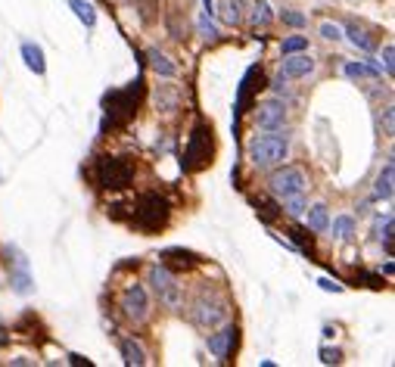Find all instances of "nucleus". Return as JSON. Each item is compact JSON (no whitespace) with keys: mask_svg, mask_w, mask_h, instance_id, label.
Returning <instances> with one entry per match:
<instances>
[{"mask_svg":"<svg viewBox=\"0 0 395 367\" xmlns=\"http://www.w3.org/2000/svg\"><path fill=\"white\" fill-rule=\"evenodd\" d=\"M249 162L255 168H274V165H283V159L289 156V138L287 134H262V138H252L249 140Z\"/></svg>","mask_w":395,"mask_h":367,"instance_id":"nucleus-1","label":"nucleus"},{"mask_svg":"<svg viewBox=\"0 0 395 367\" xmlns=\"http://www.w3.org/2000/svg\"><path fill=\"white\" fill-rule=\"evenodd\" d=\"M190 318L200 330H215L227 321V305L221 302V299L209 296V293H200L190 305Z\"/></svg>","mask_w":395,"mask_h":367,"instance_id":"nucleus-2","label":"nucleus"},{"mask_svg":"<svg viewBox=\"0 0 395 367\" xmlns=\"http://www.w3.org/2000/svg\"><path fill=\"white\" fill-rule=\"evenodd\" d=\"M168 218H171L168 200H162L159 193L140 196V202H137V212H134V221H137V224H140L143 230H159V227H165Z\"/></svg>","mask_w":395,"mask_h":367,"instance_id":"nucleus-3","label":"nucleus"},{"mask_svg":"<svg viewBox=\"0 0 395 367\" xmlns=\"http://www.w3.org/2000/svg\"><path fill=\"white\" fill-rule=\"evenodd\" d=\"M150 284H153V289H156L159 302L165 305L168 311H178L184 305V293H181V286H178V277L171 274V268H165V264H153Z\"/></svg>","mask_w":395,"mask_h":367,"instance_id":"nucleus-4","label":"nucleus"},{"mask_svg":"<svg viewBox=\"0 0 395 367\" xmlns=\"http://www.w3.org/2000/svg\"><path fill=\"white\" fill-rule=\"evenodd\" d=\"M97 181L100 187H109V190H122L134 181V165L125 156H103L97 165Z\"/></svg>","mask_w":395,"mask_h":367,"instance_id":"nucleus-5","label":"nucleus"},{"mask_svg":"<svg viewBox=\"0 0 395 367\" xmlns=\"http://www.w3.org/2000/svg\"><path fill=\"white\" fill-rule=\"evenodd\" d=\"M209 162H212V128L196 125L190 134V143H187V153H184V168L187 172H200Z\"/></svg>","mask_w":395,"mask_h":367,"instance_id":"nucleus-6","label":"nucleus"},{"mask_svg":"<svg viewBox=\"0 0 395 367\" xmlns=\"http://www.w3.org/2000/svg\"><path fill=\"white\" fill-rule=\"evenodd\" d=\"M143 81H134V88L128 91H113L103 97V106H106V115H109V125H125L128 118L137 113V91H140Z\"/></svg>","mask_w":395,"mask_h":367,"instance_id":"nucleus-7","label":"nucleus"},{"mask_svg":"<svg viewBox=\"0 0 395 367\" xmlns=\"http://www.w3.org/2000/svg\"><path fill=\"white\" fill-rule=\"evenodd\" d=\"M305 187H308V175L302 172V168H296V165H283L268 177V190L277 196V200L305 193Z\"/></svg>","mask_w":395,"mask_h":367,"instance_id":"nucleus-8","label":"nucleus"},{"mask_svg":"<svg viewBox=\"0 0 395 367\" xmlns=\"http://www.w3.org/2000/svg\"><path fill=\"white\" fill-rule=\"evenodd\" d=\"M122 311H125V318L128 321H134V324H143L150 318V296H147V286H140V284H131L122 293Z\"/></svg>","mask_w":395,"mask_h":367,"instance_id":"nucleus-9","label":"nucleus"},{"mask_svg":"<svg viewBox=\"0 0 395 367\" xmlns=\"http://www.w3.org/2000/svg\"><path fill=\"white\" fill-rule=\"evenodd\" d=\"M237 339H240V330L234 327V324H227V327H221L218 333H212V336L205 339V346H209L212 358H218V361H230V355H234V348H237Z\"/></svg>","mask_w":395,"mask_h":367,"instance_id":"nucleus-10","label":"nucleus"},{"mask_svg":"<svg viewBox=\"0 0 395 367\" xmlns=\"http://www.w3.org/2000/svg\"><path fill=\"white\" fill-rule=\"evenodd\" d=\"M314 59L308 50H299V53H283V63H280V78L293 81V78H308L314 72Z\"/></svg>","mask_w":395,"mask_h":367,"instance_id":"nucleus-11","label":"nucleus"},{"mask_svg":"<svg viewBox=\"0 0 395 367\" xmlns=\"http://www.w3.org/2000/svg\"><path fill=\"white\" fill-rule=\"evenodd\" d=\"M255 125H259L262 131H280V128L287 125V109H283V103L271 100V103L255 106Z\"/></svg>","mask_w":395,"mask_h":367,"instance_id":"nucleus-12","label":"nucleus"},{"mask_svg":"<svg viewBox=\"0 0 395 367\" xmlns=\"http://www.w3.org/2000/svg\"><path fill=\"white\" fill-rule=\"evenodd\" d=\"M255 88H262V69L259 66H252L246 75H243V81H240V93H237V113H234V125L240 122V113H246V106H249V100H252V91Z\"/></svg>","mask_w":395,"mask_h":367,"instance_id":"nucleus-13","label":"nucleus"},{"mask_svg":"<svg viewBox=\"0 0 395 367\" xmlns=\"http://www.w3.org/2000/svg\"><path fill=\"white\" fill-rule=\"evenodd\" d=\"M22 59H25V66H29L34 75H47V59H44V50H41V44L25 41V44H22Z\"/></svg>","mask_w":395,"mask_h":367,"instance_id":"nucleus-14","label":"nucleus"},{"mask_svg":"<svg viewBox=\"0 0 395 367\" xmlns=\"http://www.w3.org/2000/svg\"><path fill=\"white\" fill-rule=\"evenodd\" d=\"M302 215H305L308 230H314V234H324V230H330V212H327V206H324V202H314V206L305 209Z\"/></svg>","mask_w":395,"mask_h":367,"instance_id":"nucleus-15","label":"nucleus"},{"mask_svg":"<svg viewBox=\"0 0 395 367\" xmlns=\"http://www.w3.org/2000/svg\"><path fill=\"white\" fill-rule=\"evenodd\" d=\"M147 63H150L153 72L162 75V78H175V75H178V66L171 63V59L162 53L159 47H150V50H147Z\"/></svg>","mask_w":395,"mask_h":367,"instance_id":"nucleus-16","label":"nucleus"},{"mask_svg":"<svg viewBox=\"0 0 395 367\" xmlns=\"http://www.w3.org/2000/svg\"><path fill=\"white\" fill-rule=\"evenodd\" d=\"M118 352H122V361L128 367H143L150 361L147 352H143V346L137 343V339H122V343H118Z\"/></svg>","mask_w":395,"mask_h":367,"instance_id":"nucleus-17","label":"nucleus"},{"mask_svg":"<svg viewBox=\"0 0 395 367\" xmlns=\"http://www.w3.org/2000/svg\"><path fill=\"white\" fill-rule=\"evenodd\" d=\"M392 181H395V165H392V162H386L383 172L376 175V184H374V196H376V200H386V202L392 200Z\"/></svg>","mask_w":395,"mask_h":367,"instance_id":"nucleus-18","label":"nucleus"},{"mask_svg":"<svg viewBox=\"0 0 395 367\" xmlns=\"http://www.w3.org/2000/svg\"><path fill=\"white\" fill-rule=\"evenodd\" d=\"M249 22H252V29H265V25L274 22V13H271L268 0H255L252 10H249Z\"/></svg>","mask_w":395,"mask_h":367,"instance_id":"nucleus-19","label":"nucleus"},{"mask_svg":"<svg viewBox=\"0 0 395 367\" xmlns=\"http://www.w3.org/2000/svg\"><path fill=\"white\" fill-rule=\"evenodd\" d=\"M13 293H19V296H29L31 289H34V280L29 274V268L25 264H16V271H13Z\"/></svg>","mask_w":395,"mask_h":367,"instance_id":"nucleus-20","label":"nucleus"},{"mask_svg":"<svg viewBox=\"0 0 395 367\" xmlns=\"http://www.w3.org/2000/svg\"><path fill=\"white\" fill-rule=\"evenodd\" d=\"M352 237H355V218H349V215H339V218H333V240H339V243H349Z\"/></svg>","mask_w":395,"mask_h":367,"instance_id":"nucleus-21","label":"nucleus"},{"mask_svg":"<svg viewBox=\"0 0 395 367\" xmlns=\"http://www.w3.org/2000/svg\"><path fill=\"white\" fill-rule=\"evenodd\" d=\"M243 6H246V0H221V19L227 25L243 22Z\"/></svg>","mask_w":395,"mask_h":367,"instance_id":"nucleus-22","label":"nucleus"},{"mask_svg":"<svg viewBox=\"0 0 395 367\" xmlns=\"http://www.w3.org/2000/svg\"><path fill=\"white\" fill-rule=\"evenodd\" d=\"M68 10L78 16V19L88 25V29H93V25H97V10H93L88 0H68Z\"/></svg>","mask_w":395,"mask_h":367,"instance_id":"nucleus-23","label":"nucleus"},{"mask_svg":"<svg viewBox=\"0 0 395 367\" xmlns=\"http://www.w3.org/2000/svg\"><path fill=\"white\" fill-rule=\"evenodd\" d=\"M342 35H349V41L355 44L358 50H374V41H371V35L367 31H361V29H355V25H349V29H342Z\"/></svg>","mask_w":395,"mask_h":367,"instance_id":"nucleus-24","label":"nucleus"},{"mask_svg":"<svg viewBox=\"0 0 395 367\" xmlns=\"http://www.w3.org/2000/svg\"><path fill=\"white\" fill-rule=\"evenodd\" d=\"M156 106L162 109V113H175V109H178V91L159 88L156 91Z\"/></svg>","mask_w":395,"mask_h":367,"instance_id":"nucleus-25","label":"nucleus"},{"mask_svg":"<svg viewBox=\"0 0 395 367\" xmlns=\"http://www.w3.org/2000/svg\"><path fill=\"white\" fill-rule=\"evenodd\" d=\"M165 259H168L171 264H178V268H193V264L200 262L193 252H184V249H168V252H165Z\"/></svg>","mask_w":395,"mask_h":367,"instance_id":"nucleus-26","label":"nucleus"},{"mask_svg":"<svg viewBox=\"0 0 395 367\" xmlns=\"http://www.w3.org/2000/svg\"><path fill=\"white\" fill-rule=\"evenodd\" d=\"M346 75L349 78H380V72L364 63H346Z\"/></svg>","mask_w":395,"mask_h":367,"instance_id":"nucleus-27","label":"nucleus"},{"mask_svg":"<svg viewBox=\"0 0 395 367\" xmlns=\"http://www.w3.org/2000/svg\"><path fill=\"white\" fill-rule=\"evenodd\" d=\"M283 206H287V212H289L293 218H299V215H302V212L308 209V202H305L302 193H296V196H283Z\"/></svg>","mask_w":395,"mask_h":367,"instance_id":"nucleus-28","label":"nucleus"},{"mask_svg":"<svg viewBox=\"0 0 395 367\" xmlns=\"http://www.w3.org/2000/svg\"><path fill=\"white\" fill-rule=\"evenodd\" d=\"M380 69L386 72V78H392V75H395V47L392 44H386L380 50Z\"/></svg>","mask_w":395,"mask_h":367,"instance_id":"nucleus-29","label":"nucleus"},{"mask_svg":"<svg viewBox=\"0 0 395 367\" xmlns=\"http://www.w3.org/2000/svg\"><path fill=\"white\" fill-rule=\"evenodd\" d=\"M289 237L299 243V249L302 252H308V255H314V240H312V234H305V230H299V227H293L289 230Z\"/></svg>","mask_w":395,"mask_h":367,"instance_id":"nucleus-30","label":"nucleus"},{"mask_svg":"<svg viewBox=\"0 0 395 367\" xmlns=\"http://www.w3.org/2000/svg\"><path fill=\"white\" fill-rule=\"evenodd\" d=\"M283 53H299V50H308V38L305 35H293V38H287L280 44Z\"/></svg>","mask_w":395,"mask_h":367,"instance_id":"nucleus-31","label":"nucleus"},{"mask_svg":"<svg viewBox=\"0 0 395 367\" xmlns=\"http://www.w3.org/2000/svg\"><path fill=\"white\" fill-rule=\"evenodd\" d=\"M321 35L327 41H342V38H346V35H342V25H337V22H321Z\"/></svg>","mask_w":395,"mask_h":367,"instance_id":"nucleus-32","label":"nucleus"},{"mask_svg":"<svg viewBox=\"0 0 395 367\" xmlns=\"http://www.w3.org/2000/svg\"><path fill=\"white\" fill-rule=\"evenodd\" d=\"M380 122H383V131H386V138H392V134H395V113H392V106H386V109H383Z\"/></svg>","mask_w":395,"mask_h":367,"instance_id":"nucleus-33","label":"nucleus"},{"mask_svg":"<svg viewBox=\"0 0 395 367\" xmlns=\"http://www.w3.org/2000/svg\"><path fill=\"white\" fill-rule=\"evenodd\" d=\"M280 19L287 22V25H296V29H302V25H305V16H302V13H296V10H283V13H280Z\"/></svg>","mask_w":395,"mask_h":367,"instance_id":"nucleus-34","label":"nucleus"},{"mask_svg":"<svg viewBox=\"0 0 395 367\" xmlns=\"http://www.w3.org/2000/svg\"><path fill=\"white\" fill-rule=\"evenodd\" d=\"M200 35H202L205 41H215V38H218V29H215V25L209 22V16H202V19H200Z\"/></svg>","mask_w":395,"mask_h":367,"instance_id":"nucleus-35","label":"nucleus"},{"mask_svg":"<svg viewBox=\"0 0 395 367\" xmlns=\"http://www.w3.org/2000/svg\"><path fill=\"white\" fill-rule=\"evenodd\" d=\"M321 361L324 364H339L342 361V352H339V348H327V346H324L321 348Z\"/></svg>","mask_w":395,"mask_h":367,"instance_id":"nucleus-36","label":"nucleus"},{"mask_svg":"<svg viewBox=\"0 0 395 367\" xmlns=\"http://www.w3.org/2000/svg\"><path fill=\"white\" fill-rule=\"evenodd\" d=\"M380 240H383V246H386V252L392 255V215L386 218V224H383V234H380Z\"/></svg>","mask_w":395,"mask_h":367,"instance_id":"nucleus-37","label":"nucleus"},{"mask_svg":"<svg viewBox=\"0 0 395 367\" xmlns=\"http://www.w3.org/2000/svg\"><path fill=\"white\" fill-rule=\"evenodd\" d=\"M255 209H259V215L265 218V221H271L274 218V202H268V200H255Z\"/></svg>","mask_w":395,"mask_h":367,"instance_id":"nucleus-38","label":"nucleus"},{"mask_svg":"<svg viewBox=\"0 0 395 367\" xmlns=\"http://www.w3.org/2000/svg\"><path fill=\"white\" fill-rule=\"evenodd\" d=\"M317 286H321L324 293H342V284H337V280H330V277H321Z\"/></svg>","mask_w":395,"mask_h":367,"instance_id":"nucleus-39","label":"nucleus"},{"mask_svg":"<svg viewBox=\"0 0 395 367\" xmlns=\"http://www.w3.org/2000/svg\"><path fill=\"white\" fill-rule=\"evenodd\" d=\"M202 6H205V16L215 13V0H202Z\"/></svg>","mask_w":395,"mask_h":367,"instance_id":"nucleus-40","label":"nucleus"},{"mask_svg":"<svg viewBox=\"0 0 395 367\" xmlns=\"http://www.w3.org/2000/svg\"><path fill=\"white\" fill-rule=\"evenodd\" d=\"M68 358H72V364H91L88 358H81V355H68Z\"/></svg>","mask_w":395,"mask_h":367,"instance_id":"nucleus-41","label":"nucleus"},{"mask_svg":"<svg viewBox=\"0 0 395 367\" xmlns=\"http://www.w3.org/2000/svg\"><path fill=\"white\" fill-rule=\"evenodd\" d=\"M0 184H4V175H0Z\"/></svg>","mask_w":395,"mask_h":367,"instance_id":"nucleus-42","label":"nucleus"}]
</instances>
